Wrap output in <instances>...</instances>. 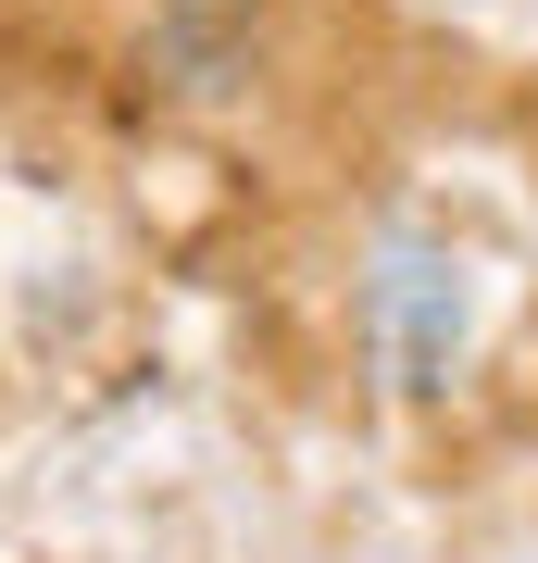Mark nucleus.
I'll list each match as a JSON object with an SVG mask.
<instances>
[{"mask_svg": "<svg viewBox=\"0 0 538 563\" xmlns=\"http://www.w3.org/2000/svg\"><path fill=\"white\" fill-rule=\"evenodd\" d=\"M176 13H188V25H226V13H251V0H176Z\"/></svg>", "mask_w": 538, "mask_h": 563, "instance_id": "1", "label": "nucleus"}]
</instances>
